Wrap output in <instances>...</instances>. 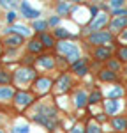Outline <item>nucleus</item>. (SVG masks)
<instances>
[{
	"label": "nucleus",
	"mask_w": 127,
	"mask_h": 133,
	"mask_svg": "<svg viewBox=\"0 0 127 133\" xmlns=\"http://www.w3.org/2000/svg\"><path fill=\"white\" fill-rule=\"evenodd\" d=\"M34 121L46 126L48 130H55V126H57V110L53 107H48V105H41L37 108L35 115H34Z\"/></svg>",
	"instance_id": "1"
},
{
	"label": "nucleus",
	"mask_w": 127,
	"mask_h": 133,
	"mask_svg": "<svg viewBox=\"0 0 127 133\" xmlns=\"http://www.w3.org/2000/svg\"><path fill=\"white\" fill-rule=\"evenodd\" d=\"M99 99H101V92L95 91V92H92V94H90V98H88V103H97Z\"/></svg>",
	"instance_id": "28"
},
{
	"label": "nucleus",
	"mask_w": 127,
	"mask_h": 133,
	"mask_svg": "<svg viewBox=\"0 0 127 133\" xmlns=\"http://www.w3.org/2000/svg\"><path fill=\"white\" fill-rule=\"evenodd\" d=\"M71 76L69 75H62L60 78H58V82H57V91L58 92H65L69 91V87H71Z\"/></svg>",
	"instance_id": "7"
},
{
	"label": "nucleus",
	"mask_w": 127,
	"mask_h": 133,
	"mask_svg": "<svg viewBox=\"0 0 127 133\" xmlns=\"http://www.w3.org/2000/svg\"><path fill=\"white\" fill-rule=\"evenodd\" d=\"M111 41V34L109 32H94L90 36V43L92 44H108Z\"/></svg>",
	"instance_id": "5"
},
{
	"label": "nucleus",
	"mask_w": 127,
	"mask_h": 133,
	"mask_svg": "<svg viewBox=\"0 0 127 133\" xmlns=\"http://www.w3.org/2000/svg\"><path fill=\"white\" fill-rule=\"evenodd\" d=\"M21 11H23V14H25L27 18H32V20L39 16V11L32 9V7L28 5V4H27V2H23V4H21Z\"/></svg>",
	"instance_id": "14"
},
{
	"label": "nucleus",
	"mask_w": 127,
	"mask_h": 133,
	"mask_svg": "<svg viewBox=\"0 0 127 133\" xmlns=\"http://www.w3.org/2000/svg\"><path fill=\"white\" fill-rule=\"evenodd\" d=\"M0 133H4V131H2V130H0Z\"/></svg>",
	"instance_id": "39"
},
{
	"label": "nucleus",
	"mask_w": 127,
	"mask_h": 133,
	"mask_svg": "<svg viewBox=\"0 0 127 133\" xmlns=\"http://www.w3.org/2000/svg\"><path fill=\"white\" fill-rule=\"evenodd\" d=\"M50 25H58V18H57V16L51 18V20H50Z\"/></svg>",
	"instance_id": "37"
},
{
	"label": "nucleus",
	"mask_w": 127,
	"mask_h": 133,
	"mask_svg": "<svg viewBox=\"0 0 127 133\" xmlns=\"http://www.w3.org/2000/svg\"><path fill=\"white\" fill-rule=\"evenodd\" d=\"M86 133H101V128H99L95 123H90L88 126H86Z\"/></svg>",
	"instance_id": "26"
},
{
	"label": "nucleus",
	"mask_w": 127,
	"mask_h": 133,
	"mask_svg": "<svg viewBox=\"0 0 127 133\" xmlns=\"http://www.w3.org/2000/svg\"><path fill=\"white\" fill-rule=\"evenodd\" d=\"M50 87H51V80H50V78H44V76H42V78H37V80H35V89L39 92H48Z\"/></svg>",
	"instance_id": "8"
},
{
	"label": "nucleus",
	"mask_w": 127,
	"mask_h": 133,
	"mask_svg": "<svg viewBox=\"0 0 127 133\" xmlns=\"http://www.w3.org/2000/svg\"><path fill=\"white\" fill-rule=\"evenodd\" d=\"M118 57H120L122 61H127V48H122L120 53H118Z\"/></svg>",
	"instance_id": "33"
},
{
	"label": "nucleus",
	"mask_w": 127,
	"mask_h": 133,
	"mask_svg": "<svg viewBox=\"0 0 127 133\" xmlns=\"http://www.w3.org/2000/svg\"><path fill=\"white\" fill-rule=\"evenodd\" d=\"M14 82L16 83H28V82H32L34 78H35V71L32 69V68H20L18 71L14 73Z\"/></svg>",
	"instance_id": "3"
},
{
	"label": "nucleus",
	"mask_w": 127,
	"mask_h": 133,
	"mask_svg": "<svg viewBox=\"0 0 127 133\" xmlns=\"http://www.w3.org/2000/svg\"><path fill=\"white\" fill-rule=\"evenodd\" d=\"M106 21H108L106 14H99V16H97V18H95V20L90 23V27H88V29H90V30H99V29L104 25Z\"/></svg>",
	"instance_id": "13"
},
{
	"label": "nucleus",
	"mask_w": 127,
	"mask_h": 133,
	"mask_svg": "<svg viewBox=\"0 0 127 133\" xmlns=\"http://www.w3.org/2000/svg\"><path fill=\"white\" fill-rule=\"evenodd\" d=\"M95 57H97L99 61H106V59L109 57V48H104V46L97 48V50H95Z\"/></svg>",
	"instance_id": "19"
},
{
	"label": "nucleus",
	"mask_w": 127,
	"mask_h": 133,
	"mask_svg": "<svg viewBox=\"0 0 127 133\" xmlns=\"http://www.w3.org/2000/svg\"><path fill=\"white\" fill-rule=\"evenodd\" d=\"M9 82H11V75L7 71H2V69H0V83H2V85H7Z\"/></svg>",
	"instance_id": "24"
},
{
	"label": "nucleus",
	"mask_w": 127,
	"mask_h": 133,
	"mask_svg": "<svg viewBox=\"0 0 127 133\" xmlns=\"http://www.w3.org/2000/svg\"><path fill=\"white\" fill-rule=\"evenodd\" d=\"M14 20H16V12H14V11L7 12V21H9V23H14Z\"/></svg>",
	"instance_id": "32"
},
{
	"label": "nucleus",
	"mask_w": 127,
	"mask_h": 133,
	"mask_svg": "<svg viewBox=\"0 0 127 133\" xmlns=\"http://www.w3.org/2000/svg\"><path fill=\"white\" fill-rule=\"evenodd\" d=\"M4 43H5L9 48H18L21 43H23V37H21V36H18V34H11V36H7V37H5V41H4Z\"/></svg>",
	"instance_id": "9"
},
{
	"label": "nucleus",
	"mask_w": 127,
	"mask_h": 133,
	"mask_svg": "<svg viewBox=\"0 0 127 133\" xmlns=\"http://www.w3.org/2000/svg\"><path fill=\"white\" fill-rule=\"evenodd\" d=\"M14 89L11 85H0V103H7L14 99Z\"/></svg>",
	"instance_id": "6"
},
{
	"label": "nucleus",
	"mask_w": 127,
	"mask_h": 133,
	"mask_svg": "<svg viewBox=\"0 0 127 133\" xmlns=\"http://www.w3.org/2000/svg\"><path fill=\"white\" fill-rule=\"evenodd\" d=\"M99 78L104 80V82H109V80H115L116 75L113 71H101V73H99Z\"/></svg>",
	"instance_id": "22"
},
{
	"label": "nucleus",
	"mask_w": 127,
	"mask_h": 133,
	"mask_svg": "<svg viewBox=\"0 0 127 133\" xmlns=\"http://www.w3.org/2000/svg\"><path fill=\"white\" fill-rule=\"evenodd\" d=\"M41 44H42V46H46V48H51L53 44H55V41H53L51 36H48V34H41Z\"/></svg>",
	"instance_id": "21"
},
{
	"label": "nucleus",
	"mask_w": 127,
	"mask_h": 133,
	"mask_svg": "<svg viewBox=\"0 0 127 133\" xmlns=\"http://www.w3.org/2000/svg\"><path fill=\"white\" fill-rule=\"evenodd\" d=\"M58 51L60 53H64V55H67V59H69V62L71 64H74V62L80 61V50H78V46L76 44H73V43H58Z\"/></svg>",
	"instance_id": "2"
},
{
	"label": "nucleus",
	"mask_w": 127,
	"mask_h": 133,
	"mask_svg": "<svg viewBox=\"0 0 127 133\" xmlns=\"http://www.w3.org/2000/svg\"><path fill=\"white\" fill-rule=\"evenodd\" d=\"M55 36L60 37V39H65V37H69V32L65 30V29H57L55 30Z\"/></svg>",
	"instance_id": "27"
},
{
	"label": "nucleus",
	"mask_w": 127,
	"mask_h": 133,
	"mask_svg": "<svg viewBox=\"0 0 127 133\" xmlns=\"http://www.w3.org/2000/svg\"><path fill=\"white\" fill-rule=\"evenodd\" d=\"M122 37H124V39H125V41H127V30L124 32V34H122Z\"/></svg>",
	"instance_id": "38"
},
{
	"label": "nucleus",
	"mask_w": 127,
	"mask_h": 133,
	"mask_svg": "<svg viewBox=\"0 0 127 133\" xmlns=\"http://www.w3.org/2000/svg\"><path fill=\"white\" fill-rule=\"evenodd\" d=\"M111 124H113V128H115L116 131H124V130H127V119L125 117H115V119L111 121Z\"/></svg>",
	"instance_id": "15"
},
{
	"label": "nucleus",
	"mask_w": 127,
	"mask_h": 133,
	"mask_svg": "<svg viewBox=\"0 0 127 133\" xmlns=\"http://www.w3.org/2000/svg\"><path fill=\"white\" fill-rule=\"evenodd\" d=\"M46 27H48L46 21H35V23H34V29L39 30V32H42V34H44V30H46Z\"/></svg>",
	"instance_id": "25"
},
{
	"label": "nucleus",
	"mask_w": 127,
	"mask_h": 133,
	"mask_svg": "<svg viewBox=\"0 0 127 133\" xmlns=\"http://www.w3.org/2000/svg\"><path fill=\"white\" fill-rule=\"evenodd\" d=\"M122 4H124L122 0H113V2H111V7H113V9H118V7H120Z\"/></svg>",
	"instance_id": "34"
},
{
	"label": "nucleus",
	"mask_w": 127,
	"mask_h": 133,
	"mask_svg": "<svg viewBox=\"0 0 127 133\" xmlns=\"http://www.w3.org/2000/svg\"><path fill=\"white\" fill-rule=\"evenodd\" d=\"M71 133H86V131H85L83 126H80V124H78V126H74L73 130H71Z\"/></svg>",
	"instance_id": "31"
},
{
	"label": "nucleus",
	"mask_w": 127,
	"mask_h": 133,
	"mask_svg": "<svg viewBox=\"0 0 127 133\" xmlns=\"http://www.w3.org/2000/svg\"><path fill=\"white\" fill-rule=\"evenodd\" d=\"M7 32L11 34H18V36H30V29L28 27H25V25H11V29Z\"/></svg>",
	"instance_id": "10"
},
{
	"label": "nucleus",
	"mask_w": 127,
	"mask_h": 133,
	"mask_svg": "<svg viewBox=\"0 0 127 133\" xmlns=\"http://www.w3.org/2000/svg\"><path fill=\"white\" fill-rule=\"evenodd\" d=\"M109 68H111V69H118V62H109Z\"/></svg>",
	"instance_id": "36"
},
{
	"label": "nucleus",
	"mask_w": 127,
	"mask_h": 133,
	"mask_svg": "<svg viewBox=\"0 0 127 133\" xmlns=\"http://www.w3.org/2000/svg\"><path fill=\"white\" fill-rule=\"evenodd\" d=\"M28 50H30L32 53H39V51L42 50V44H41V41H39V39H32V41H30V44H28Z\"/></svg>",
	"instance_id": "20"
},
{
	"label": "nucleus",
	"mask_w": 127,
	"mask_h": 133,
	"mask_svg": "<svg viewBox=\"0 0 127 133\" xmlns=\"http://www.w3.org/2000/svg\"><path fill=\"white\" fill-rule=\"evenodd\" d=\"M122 94H124L122 87H115V89H111V91H109V99H116V98H120Z\"/></svg>",
	"instance_id": "23"
},
{
	"label": "nucleus",
	"mask_w": 127,
	"mask_h": 133,
	"mask_svg": "<svg viewBox=\"0 0 127 133\" xmlns=\"http://www.w3.org/2000/svg\"><path fill=\"white\" fill-rule=\"evenodd\" d=\"M37 64L42 66V68H46V69H51L53 66H55V61H53V57H50V55H44V57H39L37 59Z\"/></svg>",
	"instance_id": "17"
},
{
	"label": "nucleus",
	"mask_w": 127,
	"mask_h": 133,
	"mask_svg": "<svg viewBox=\"0 0 127 133\" xmlns=\"http://www.w3.org/2000/svg\"><path fill=\"white\" fill-rule=\"evenodd\" d=\"M34 101V96H32L30 92H25V91H20L14 94V103L18 105V107H28L30 103Z\"/></svg>",
	"instance_id": "4"
},
{
	"label": "nucleus",
	"mask_w": 127,
	"mask_h": 133,
	"mask_svg": "<svg viewBox=\"0 0 127 133\" xmlns=\"http://www.w3.org/2000/svg\"><path fill=\"white\" fill-rule=\"evenodd\" d=\"M0 4H2V5H4V7H14V5H16V4H14V2H7V0H2V2H0Z\"/></svg>",
	"instance_id": "35"
},
{
	"label": "nucleus",
	"mask_w": 127,
	"mask_h": 133,
	"mask_svg": "<svg viewBox=\"0 0 127 133\" xmlns=\"http://www.w3.org/2000/svg\"><path fill=\"white\" fill-rule=\"evenodd\" d=\"M30 131V128H28V124H25V126H18V128H14L12 133H28Z\"/></svg>",
	"instance_id": "30"
},
{
	"label": "nucleus",
	"mask_w": 127,
	"mask_h": 133,
	"mask_svg": "<svg viewBox=\"0 0 127 133\" xmlns=\"http://www.w3.org/2000/svg\"><path fill=\"white\" fill-rule=\"evenodd\" d=\"M57 9H58L60 14H65V12H69L71 5H69V4H58V7H57Z\"/></svg>",
	"instance_id": "29"
},
{
	"label": "nucleus",
	"mask_w": 127,
	"mask_h": 133,
	"mask_svg": "<svg viewBox=\"0 0 127 133\" xmlns=\"http://www.w3.org/2000/svg\"><path fill=\"white\" fill-rule=\"evenodd\" d=\"M73 69H74L76 75L83 76L85 73H86V61H85V59H80L78 62H74V64H73Z\"/></svg>",
	"instance_id": "12"
},
{
	"label": "nucleus",
	"mask_w": 127,
	"mask_h": 133,
	"mask_svg": "<svg viewBox=\"0 0 127 133\" xmlns=\"http://www.w3.org/2000/svg\"><path fill=\"white\" fill-rule=\"evenodd\" d=\"M127 25V16H115V20L109 23L111 30H120Z\"/></svg>",
	"instance_id": "11"
},
{
	"label": "nucleus",
	"mask_w": 127,
	"mask_h": 133,
	"mask_svg": "<svg viewBox=\"0 0 127 133\" xmlns=\"http://www.w3.org/2000/svg\"><path fill=\"white\" fill-rule=\"evenodd\" d=\"M86 101H88L86 92H83V91H78V92H76V107H78V108L85 107V105H86Z\"/></svg>",
	"instance_id": "18"
},
{
	"label": "nucleus",
	"mask_w": 127,
	"mask_h": 133,
	"mask_svg": "<svg viewBox=\"0 0 127 133\" xmlns=\"http://www.w3.org/2000/svg\"><path fill=\"white\" fill-rule=\"evenodd\" d=\"M120 110V103L116 101V99H108L106 101V112L109 114V115H113Z\"/></svg>",
	"instance_id": "16"
}]
</instances>
